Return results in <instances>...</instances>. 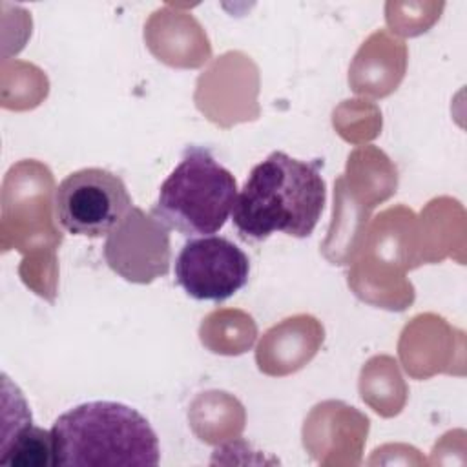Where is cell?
<instances>
[{"label":"cell","instance_id":"obj_4","mask_svg":"<svg viewBox=\"0 0 467 467\" xmlns=\"http://www.w3.org/2000/svg\"><path fill=\"white\" fill-rule=\"evenodd\" d=\"M57 223L71 235L102 237L131 213L124 181L104 168H82L60 181L53 195Z\"/></svg>","mask_w":467,"mask_h":467},{"label":"cell","instance_id":"obj_5","mask_svg":"<svg viewBox=\"0 0 467 467\" xmlns=\"http://www.w3.org/2000/svg\"><path fill=\"white\" fill-rule=\"evenodd\" d=\"M175 283L197 301H224L250 275L248 255L221 235L190 237L175 257Z\"/></svg>","mask_w":467,"mask_h":467},{"label":"cell","instance_id":"obj_6","mask_svg":"<svg viewBox=\"0 0 467 467\" xmlns=\"http://www.w3.org/2000/svg\"><path fill=\"white\" fill-rule=\"evenodd\" d=\"M4 465H53V440L51 431L33 425L31 412L24 405L15 421V434L4 436L2 449Z\"/></svg>","mask_w":467,"mask_h":467},{"label":"cell","instance_id":"obj_3","mask_svg":"<svg viewBox=\"0 0 467 467\" xmlns=\"http://www.w3.org/2000/svg\"><path fill=\"white\" fill-rule=\"evenodd\" d=\"M237 182L210 150L188 146L159 188L151 217L184 237L213 235L230 219Z\"/></svg>","mask_w":467,"mask_h":467},{"label":"cell","instance_id":"obj_1","mask_svg":"<svg viewBox=\"0 0 467 467\" xmlns=\"http://www.w3.org/2000/svg\"><path fill=\"white\" fill-rule=\"evenodd\" d=\"M325 201L319 162L272 151L248 173L230 217L243 239L263 241L272 234L303 239L314 232Z\"/></svg>","mask_w":467,"mask_h":467},{"label":"cell","instance_id":"obj_2","mask_svg":"<svg viewBox=\"0 0 467 467\" xmlns=\"http://www.w3.org/2000/svg\"><path fill=\"white\" fill-rule=\"evenodd\" d=\"M51 431L53 465H157L159 438L150 421L119 401H86L62 412Z\"/></svg>","mask_w":467,"mask_h":467}]
</instances>
